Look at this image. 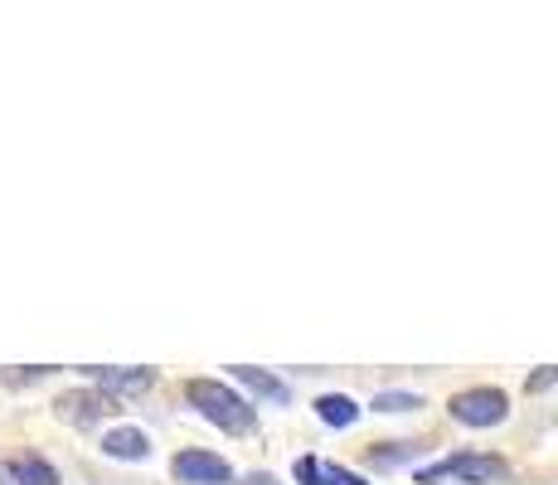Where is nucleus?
<instances>
[{
	"label": "nucleus",
	"instance_id": "obj_15",
	"mask_svg": "<svg viewBox=\"0 0 558 485\" xmlns=\"http://www.w3.org/2000/svg\"><path fill=\"white\" fill-rule=\"evenodd\" d=\"M248 485H272V476H248Z\"/></svg>",
	"mask_w": 558,
	"mask_h": 485
},
{
	"label": "nucleus",
	"instance_id": "obj_13",
	"mask_svg": "<svg viewBox=\"0 0 558 485\" xmlns=\"http://www.w3.org/2000/svg\"><path fill=\"white\" fill-rule=\"evenodd\" d=\"M554 384H558V364H549V369L534 374V379H530V393H544V388H554Z\"/></svg>",
	"mask_w": 558,
	"mask_h": 485
},
{
	"label": "nucleus",
	"instance_id": "obj_8",
	"mask_svg": "<svg viewBox=\"0 0 558 485\" xmlns=\"http://www.w3.org/2000/svg\"><path fill=\"white\" fill-rule=\"evenodd\" d=\"M316 408H320V423H330V427H350V423L360 417V408L350 403L345 393H326Z\"/></svg>",
	"mask_w": 558,
	"mask_h": 485
},
{
	"label": "nucleus",
	"instance_id": "obj_6",
	"mask_svg": "<svg viewBox=\"0 0 558 485\" xmlns=\"http://www.w3.org/2000/svg\"><path fill=\"white\" fill-rule=\"evenodd\" d=\"M93 379L102 384V393L112 398V393H146V388L156 384V374L151 369H93Z\"/></svg>",
	"mask_w": 558,
	"mask_h": 485
},
{
	"label": "nucleus",
	"instance_id": "obj_10",
	"mask_svg": "<svg viewBox=\"0 0 558 485\" xmlns=\"http://www.w3.org/2000/svg\"><path fill=\"white\" fill-rule=\"evenodd\" d=\"M15 476L25 481V485H59V476H53V466H49V461H39V457L15 461Z\"/></svg>",
	"mask_w": 558,
	"mask_h": 485
},
{
	"label": "nucleus",
	"instance_id": "obj_2",
	"mask_svg": "<svg viewBox=\"0 0 558 485\" xmlns=\"http://www.w3.org/2000/svg\"><path fill=\"white\" fill-rule=\"evenodd\" d=\"M506 413H510V403L500 388H466V393L452 398V417L466 427H496V423H506Z\"/></svg>",
	"mask_w": 558,
	"mask_h": 485
},
{
	"label": "nucleus",
	"instance_id": "obj_4",
	"mask_svg": "<svg viewBox=\"0 0 558 485\" xmlns=\"http://www.w3.org/2000/svg\"><path fill=\"white\" fill-rule=\"evenodd\" d=\"M112 413V398L107 393H88V388H78V393H63L59 398V417L73 427H93L102 423V417Z\"/></svg>",
	"mask_w": 558,
	"mask_h": 485
},
{
	"label": "nucleus",
	"instance_id": "obj_14",
	"mask_svg": "<svg viewBox=\"0 0 558 485\" xmlns=\"http://www.w3.org/2000/svg\"><path fill=\"white\" fill-rule=\"evenodd\" d=\"M0 485H25L15 476V461H5V466H0Z\"/></svg>",
	"mask_w": 558,
	"mask_h": 485
},
{
	"label": "nucleus",
	"instance_id": "obj_7",
	"mask_svg": "<svg viewBox=\"0 0 558 485\" xmlns=\"http://www.w3.org/2000/svg\"><path fill=\"white\" fill-rule=\"evenodd\" d=\"M102 451L117 461H146L151 457V441H146V433H136V427H117V433L102 437Z\"/></svg>",
	"mask_w": 558,
	"mask_h": 485
},
{
	"label": "nucleus",
	"instance_id": "obj_11",
	"mask_svg": "<svg viewBox=\"0 0 558 485\" xmlns=\"http://www.w3.org/2000/svg\"><path fill=\"white\" fill-rule=\"evenodd\" d=\"M374 408H379V413H408V408H423V398L417 393H379Z\"/></svg>",
	"mask_w": 558,
	"mask_h": 485
},
{
	"label": "nucleus",
	"instance_id": "obj_12",
	"mask_svg": "<svg viewBox=\"0 0 558 485\" xmlns=\"http://www.w3.org/2000/svg\"><path fill=\"white\" fill-rule=\"evenodd\" d=\"M296 481H302V485H320V461H316V457H302V461H296Z\"/></svg>",
	"mask_w": 558,
	"mask_h": 485
},
{
	"label": "nucleus",
	"instance_id": "obj_1",
	"mask_svg": "<svg viewBox=\"0 0 558 485\" xmlns=\"http://www.w3.org/2000/svg\"><path fill=\"white\" fill-rule=\"evenodd\" d=\"M185 393H190V403H195L214 427H223V433H253V423H257L253 408L243 403V398L233 393L229 384H219V379H190Z\"/></svg>",
	"mask_w": 558,
	"mask_h": 485
},
{
	"label": "nucleus",
	"instance_id": "obj_5",
	"mask_svg": "<svg viewBox=\"0 0 558 485\" xmlns=\"http://www.w3.org/2000/svg\"><path fill=\"white\" fill-rule=\"evenodd\" d=\"M433 476H461V481H476V485H490V481H506V461L500 457H452L433 471Z\"/></svg>",
	"mask_w": 558,
	"mask_h": 485
},
{
	"label": "nucleus",
	"instance_id": "obj_3",
	"mask_svg": "<svg viewBox=\"0 0 558 485\" xmlns=\"http://www.w3.org/2000/svg\"><path fill=\"white\" fill-rule=\"evenodd\" d=\"M170 471H175L180 481H190V485H223L233 476L229 461L214 457V451H180V457L170 461Z\"/></svg>",
	"mask_w": 558,
	"mask_h": 485
},
{
	"label": "nucleus",
	"instance_id": "obj_9",
	"mask_svg": "<svg viewBox=\"0 0 558 485\" xmlns=\"http://www.w3.org/2000/svg\"><path fill=\"white\" fill-rule=\"evenodd\" d=\"M233 374H239V379H243V384H248V388H253V393L272 398V403H282V398H287V388H282V384H277V379H272V374H263V369H248V364H239V369H233Z\"/></svg>",
	"mask_w": 558,
	"mask_h": 485
}]
</instances>
